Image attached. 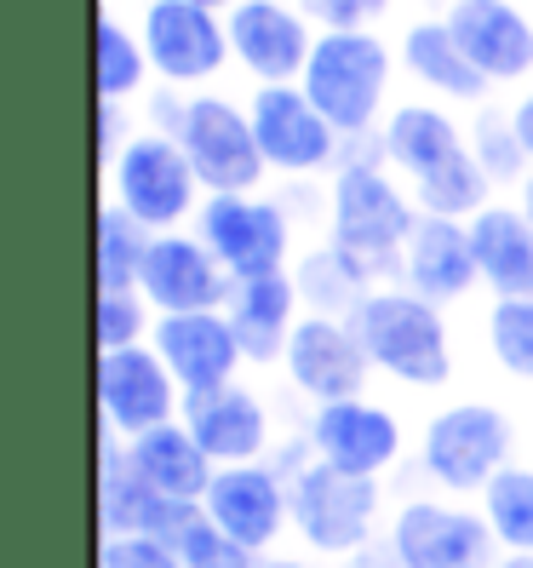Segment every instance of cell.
<instances>
[{"label": "cell", "mask_w": 533, "mask_h": 568, "mask_svg": "<svg viewBox=\"0 0 533 568\" xmlns=\"http://www.w3.org/2000/svg\"><path fill=\"white\" fill-rule=\"evenodd\" d=\"M345 322L356 327L373 374L408 385V390H442L453 379V339H448L442 305L419 298L413 287L385 282L361 298Z\"/></svg>", "instance_id": "6da1fadb"}, {"label": "cell", "mask_w": 533, "mask_h": 568, "mask_svg": "<svg viewBox=\"0 0 533 568\" xmlns=\"http://www.w3.org/2000/svg\"><path fill=\"white\" fill-rule=\"evenodd\" d=\"M327 224L350 258H361L385 287V276H402V247L419 224V202L390 179V166L379 161H339L327 190Z\"/></svg>", "instance_id": "7a4b0ae2"}, {"label": "cell", "mask_w": 533, "mask_h": 568, "mask_svg": "<svg viewBox=\"0 0 533 568\" xmlns=\"http://www.w3.org/2000/svg\"><path fill=\"white\" fill-rule=\"evenodd\" d=\"M390 75H396V52L379 29H321L298 87L310 92V104L345 139H361V132L385 126Z\"/></svg>", "instance_id": "3957f363"}, {"label": "cell", "mask_w": 533, "mask_h": 568, "mask_svg": "<svg viewBox=\"0 0 533 568\" xmlns=\"http://www.w3.org/2000/svg\"><path fill=\"white\" fill-rule=\"evenodd\" d=\"M516 454V425L493 403H448L419 437L424 477L448 494H482Z\"/></svg>", "instance_id": "277c9868"}, {"label": "cell", "mask_w": 533, "mask_h": 568, "mask_svg": "<svg viewBox=\"0 0 533 568\" xmlns=\"http://www.w3.org/2000/svg\"><path fill=\"white\" fill-rule=\"evenodd\" d=\"M166 139L184 144L207 195H253L264 184V173H270V161L258 150V132H253V115L236 98H218V92L184 98V110H178Z\"/></svg>", "instance_id": "5b68a950"}, {"label": "cell", "mask_w": 533, "mask_h": 568, "mask_svg": "<svg viewBox=\"0 0 533 568\" xmlns=\"http://www.w3.org/2000/svg\"><path fill=\"white\" fill-rule=\"evenodd\" d=\"M110 202L161 236V230H178L184 219L202 213V179H195L184 144L150 126L132 132L126 150L110 161Z\"/></svg>", "instance_id": "8992f818"}, {"label": "cell", "mask_w": 533, "mask_h": 568, "mask_svg": "<svg viewBox=\"0 0 533 568\" xmlns=\"http://www.w3.org/2000/svg\"><path fill=\"white\" fill-rule=\"evenodd\" d=\"M293 494V528L298 540L321 557H350L368 546V534L379 523V477H350L327 459H305L287 477Z\"/></svg>", "instance_id": "52a82bcc"}, {"label": "cell", "mask_w": 533, "mask_h": 568, "mask_svg": "<svg viewBox=\"0 0 533 568\" xmlns=\"http://www.w3.org/2000/svg\"><path fill=\"white\" fill-rule=\"evenodd\" d=\"M139 36L150 52V70L166 87H202L229 63V23L195 0H144Z\"/></svg>", "instance_id": "ba28073f"}, {"label": "cell", "mask_w": 533, "mask_h": 568, "mask_svg": "<svg viewBox=\"0 0 533 568\" xmlns=\"http://www.w3.org/2000/svg\"><path fill=\"white\" fill-rule=\"evenodd\" d=\"M195 236L213 247V258L236 282L287 271L293 253V224L264 195H207L202 213H195Z\"/></svg>", "instance_id": "9c48e42d"}, {"label": "cell", "mask_w": 533, "mask_h": 568, "mask_svg": "<svg viewBox=\"0 0 533 568\" xmlns=\"http://www.w3.org/2000/svg\"><path fill=\"white\" fill-rule=\"evenodd\" d=\"M247 115H253V132H258V150H264V161H270V173L305 179V173H327V166H339L345 132L310 104V92L298 81L258 87Z\"/></svg>", "instance_id": "30bf717a"}, {"label": "cell", "mask_w": 533, "mask_h": 568, "mask_svg": "<svg viewBox=\"0 0 533 568\" xmlns=\"http://www.w3.org/2000/svg\"><path fill=\"white\" fill-rule=\"evenodd\" d=\"M178 396L184 385L173 379L155 345L98 351V408H104V430H115V437L132 443L155 425H173L184 414Z\"/></svg>", "instance_id": "8fae6325"}, {"label": "cell", "mask_w": 533, "mask_h": 568, "mask_svg": "<svg viewBox=\"0 0 533 568\" xmlns=\"http://www.w3.org/2000/svg\"><path fill=\"white\" fill-rule=\"evenodd\" d=\"M229 23V58L258 81V87H287L305 75V63L316 52L310 12L293 0H236L224 12Z\"/></svg>", "instance_id": "7c38bea8"}, {"label": "cell", "mask_w": 533, "mask_h": 568, "mask_svg": "<svg viewBox=\"0 0 533 568\" xmlns=\"http://www.w3.org/2000/svg\"><path fill=\"white\" fill-rule=\"evenodd\" d=\"M499 551L482 511L442 506V499H408L390 517V562L396 568H488Z\"/></svg>", "instance_id": "4fadbf2b"}, {"label": "cell", "mask_w": 533, "mask_h": 568, "mask_svg": "<svg viewBox=\"0 0 533 568\" xmlns=\"http://www.w3.org/2000/svg\"><path fill=\"white\" fill-rule=\"evenodd\" d=\"M195 511L202 506H184V499H166L161 488H150L126 465V437L104 430V454H98V528L126 534V540L178 546V534L195 523Z\"/></svg>", "instance_id": "5bb4252c"}, {"label": "cell", "mask_w": 533, "mask_h": 568, "mask_svg": "<svg viewBox=\"0 0 533 568\" xmlns=\"http://www.w3.org/2000/svg\"><path fill=\"white\" fill-rule=\"evenodd\" d=\"M202 511L218 534H229L236 546L264 557L281 540V528H293V494H287V477L270 471V465H258V459L253 465H218Z\"/></svg>", "instance_id": "9a60e30c"}, {"label": "cell", "mask_w": 533, "mask_h": 568, "mask_svg": "<svg viewBox=\"0 0 533 568\" xmlns=\"http://www.w3.org/2000/svg\"><path fill=\"white\" fill-rule=\"evenodd\" d=\"M305 448L327 465H339L350 477H385L396 459H402V419L385 403L368 396H345V403H321L310 414Z\"/></svg>", "instance_id": "2e32d148"}, {"label": "cell", "mask_w": 533, "mask_h": 568, "mask_svg": "<svg viewBox=\"0 0 533 568\" xmlns=\"http://www.w3.org/2000/svg\"><path fill=\"white\" fill-rule=\"evenodd\" d=\"M287 379L298 396H310V403H345V396H361L368 390V374H373V362L368 351H361L356 339V327L345 316H305L293 327V339H287Z\"/></svg>", "instance_id": "e0dca14e"}, {"label": "cell", "mask_w": 533, "mask_h": 568, "mask_svg": "<svg viewBox=\"0 0 533 568\" xmlns=\"http://www.w3.org/2000/svg\"><path fill=\"white\" fill-rule=\"evenodd\" d=\"M229 282H236V276L213 258V247L202 236L161 230V236L150 242L139 293L155 305V316H184V311H224Z\"/></svg>", "instance_id": "ac0fdd59"}, {"label": "cell", "mask_w": 533, "mask_h": 568, "mask_svg": "<svg viewBox=\"0 0 533 568\" xmlns=\"http://www.w3.org/2000/svg\"><path fill=\"white\" fill-rule=\"evenodd\" d=\"M150 345L161 351V362L173 367V379L184 385V396L195 390H213V385H229L242 374V339L229 327L224 311H184V316H155V333Z\"/></svg>", "instance_id": "d6986e66"}, {"label": "cell", "mask_w": 533, "mask_h": 568, "mask_svg": "<svg viewBox=\"0 0 533 568\" xmlns=\"http://www.w3.org/2000/svg\"><path fill=\"white\" fill-rule=\"evenodd\" d=\"M442 18L493 87H516L533 75V18L522 0H453Z\"/></svg>", "instance_id": "ffe728a7"}, {"label": "cell", "mask_w": 533, "mask_h": 568, "mask_svg": "<svg viewBox=\"0 0 533 568\" xmlns=\"http://www.w3.org/2000/svg\"><path fill=\"white\" fill-rule=\"evenodd\" d=\"M178 419L189 425V437L213 454V465H253L270 448V408H264L258 390H247L242 379L184 396Z\"/></svg>", "instance_id": "44dd1931"}, {"label": "cell", "mask_w": 533, "mask_h": 568, "mask_svg": "<svg viewBox=\"0 0 533 568\" xmlns=\"http://www.w3.org/2000/svg\"><path fill=\"white\" fill-rule=\"evenodd\" d=\"M402 287H413L430 305H453V298L476 293L482 271H476V247H471V224L464 219H430L419 213L413 236L402 247Z\"/></svg>", "instance_id": "7402d4cb"}, {"label": "cell", "mask_w": 533, "mask_h": 568, "mask_svg": "<svg viewBox=\"0 0 533 568\" xmlns=\"http://www.w3.org/2000/svg\"><path fill=\"white\" fill-rule=\"evenodd\" d=\"M298 311H305V298H298L293 271L229 282V298H224V316H229V327H236L247 362H258V367H276V362L287 356L293 327L305 322Z\"/></svg>", "instance_id": "603a6c76"}, {"label": "cell", "mask_w": 533, "mask_h": 568, "mask_svg": "<svg viewBox=\"0 0 533 568\" xmlns=\"http://www.w3.org/2000/svg\"><path fill=\"white\" fill-rule=\"evenodd\" d=\"M126 465L139 471L150 488H161L166 499H184V506H202L213 477H218V465L213 454L189 437V425L173 419V425H155L144 430V437H132L126 443Z\"/></svg>", "instance_id": "cb8c5ba5"}, {"label": "cell", "mask_w": 533, "mask_h": 568, "mask_svg": "<svg viewBox=\"0 0 533 568\" xmlns=\"http://www.w3.org/2000/svg\"><path fill=\"white\" fill-rule=\"evenodd\" d=\"M476 271L493 298H533V219L511 202H493L471 219Z\"/></svg>", "instance_id": "d4e9b609"}, {"label": "cell", "mask_w": 533, "mask_h": 568, "mask_svg": "<svg viewBox=\"0 0 533 568\" xmlns=\"http://www.w3.org/2000/svg\"><path fill=\"white\" fill-rule=\"evenodd\" d=\"M402 70L419 87H430L437 98H453V104H482V98L493 92V81L471 63V52L459 47L448 18L408 23V36H402Z\"/></svg>", "instance_id": "484cf974"}, {"label": "cell", "mask_w": 533, "mask_h": 568, "mask_svg": "<svg viewBox=\"0 0 533 568\" xmlns=\"http://www.w3.org/2000/svg\"><path fill=\"white\" fill-rule=\"evenodd\" d=\"M464 144H471V132H464L448 110L437 104H396L379 126V150H385V166H396L408 184L424 179V173H437V166L448 155H459Z\"/></svg>", "instance_id": "4316f807"}, {"label": "cell", "mask_w": 533, "mask_h": 568, "mask_svg": "<svg viewBox=\"0 0 533 568\" xmlns=\"http://www.w3.org/2000/svg\"><path fill=\"white\" fill-rule=\"evenodd\" d=\"M293 282H298V298L310 305V316H350V311L361 305V298H368V293L379 287L368 264L350 258L339 242L310 247L305 258H298Z\"/></svg>", "instance_id": "83f0119b"}, {"label": "cell", "mask_w": 533, "mask_h": 568, "mask_svg": "<svg viewBox=\"0 0 533 568\" xmlns=\"http://www.w3.org/2000/svg\"><path fill=\"white\" fill-rule=\"evenodd\" d=\"M413 202L430 219H464L471 224L482 207H493V179H488V166L476 161V150L464 144L459 155H448L437 166V173L413 179Z\"/></svg>", "instance_id": "f1b7e54d"}, {"label": "cell", "mask_w": 533, "mask_h": 568, "mask_svg": "<svg viewBox=\"0 0 533 568\" xmlns=\"http://www.w3.org/2000/svg\"><path fill=\"white\" fill-rule=\"evenodd\" d=\"M150 52L144 36L126 29L115 12L98 18V104H126V98H144L150 87Z\"/></svg>", "instance_id": "f546056e"}, {"label": "cell", "mask_w": 533, "mask_h": 568, "mask_svg": "<svg viewBox=\"0 0 533 568\" xmlns=\"http://www.w3.org/2000/svg\"><path fill=\"white\" fill-rule=\"evenodd\" d=\"M150 242H155V230H144L126 207L104 202V213H98V293H132L139 287Z\"/></svg>", "instance_id": "4dcf8cb0"}, {"label": "cell", "mask_w": 533, "mask_h": 568, "mask_svg": "<svg viewBox=\"0 0 533 568\" xmlns=\"http://www.w3.org/2000/svg\"><path fill=\"white\" fill-rule=\"evenodd\" d=\"M482 517L493 528L499 551H533V471L527 465H505L482 488Z\"/></svg>", "instance_id": "1f68e13d"}, {"label": "cell", "mask_w": 533, "mask_h": 568, "mask_svg": "<svg viewBox=\"0 0 533 568\" xmlns=\"http://www.w3.org/2000/svg\"><path fill=\"white\" fill-rule=\"evenodd\" d=\"M482 339H488V356L499 374L533 385V298H493Z\"/></svg>", "instance_id": "d6a6232c"}, {"label": "cell", "mask_w": 533, "mask_h": 568, "mask_svg": "<svg viewBox=\"0 0 533 568\" xmlns=\"http://www.w3.org/2000/svg\"><path fill=\"white\" fill-rule=\"evenodd\" d=\"M471 150H476V161L488 166V179L493 184H522L527 173H533V161H527V150H522V139H516V121H511V110H476V121H471Z\"/></svg>", "instance_id": "836d02e7"}, {"label": "cell", "mask_w": 533, "mask_h": 568, "mask_svg": "<svg viewBox=\"0 0 533 568\" xmlns=\"http://www.w3.org/2000/svg\"><path fill=\"white\" fill-rule=\"evenodd\" d=\"M98 351H126V345H150L155 333V305L132 287V293H98Z\"/></svg>", "instance_id": "e575fe53"}, {"label": "cell", "mask_w": 533, "mask_h": 568, "mask_svg": "<svg viewBox=\"0 0 533 568\" xmlns=\"http://www.w3.org/2000/svg\"><path fill=\"white\" fill-rule=\"evenodd\" d=\"M173 551L184 557V568H258V557H253L247 546H236L229 534H218V528L207 523V511H195V523L178 534Z\"/></svg>", "instance_id": "d590c367"}, {"label": "cell", "mask_w": 533, "mask_h": 568, "mask_svg": "<svg viewBox=\"0 0 533 568\" xmlns=\"http://www.w3.org/2000/svg\"><path fill=\"white\" fill-rule=\"evenodd\" d=\"M98 568H184V557L166 540H126V534H104V546H98Z\"/></svg>", "instance_id": "8d00e7d4"}, {"label": "cell", "mask_w": 533, "mask_h": 568, "mask_svg": "<svg viewBox=\"0 0 533 568\" xmlns=\"http://www.w3.org/2000/svg\"><path fill=\"white\" fill-rule=\"evenodd\" d=\"M298 7L321 29H373L390 12V0H298Z\"/></svg>", "instance_id": "74e56055"}, {"label": "cell", "mask_w": 533, "mask_h": 568, "mask_svg": "<svg viewBox=\"0 0 533 568\" xmlns=\"http://www.w3.org/2000/svg\"><path fill=\"white\" fill-rule=\"evenodd\" d=\"M126 150V115L121 104H98V155H104V166Z\"/></svg>", "instance_id": "f35d334b"}, {"label": "cell", "mask_w": 533, "mask_h": 568, "mask_svg": "<svg viewBox=\"0 0 533 568\" xmlns=\"http://www.w3.org/2000/svg\"><path fill=\"white\" fill-rule=\"evenodd\" d=\"M511 121H516V139H522V150H527V161H533V87L511 104Z\"/></svg>", "instance_id": "ab89813d"}, {"label": "cell", "mask_w": 533, "mask_h": 568, "mask_svg": "<svg viewBox=\"0 0 533 568\" xmlns=\"http://www.w3.org/2000/svg\"><path fill=\"white\" fill-rule=\"evenodd\" d=\"M516 207H522V213H527V219H533V173H527V179H522V184H516Z\"/></svg>", "instance_id": "60d3db41"}, {"label": "cell", "mask_w": 533, "mask_h": 568, "mask_svg": "<svg viewBox=\"0 0 533 568\" xmlns=\"http://www.w3.org/2000/svg\"><path fill=\"white\" fill-rule=\"evenodd\" d=\"M493 568H533V551H505Z\"/></svg>", "instance_id": "b9f144b4"}, {"label": "cell", "mask_w": 533, "mask_h": 568, "mask_svg": "<svg viewBox=\"0 0 533 568\" xmlns=\"http://www.w3.org/2000/svg\"><path fill=\"white\" fill-rule=\"evenodd\" d=\"M258 568H316V562H298V557H258Z\"/></svg>", "instance_id": "7bdbcfd3"}, {"label": "cell", "mask_w": 533, "mask_h": 568, "mask_svg": "<svg viewBox=\"0 0 533 568\" xmlns=\"http://www.w3.org/2000/svg\"><path fill=\"white\" fill-rule=\"evenodd\" d=\"M195 7H213V12H229L236 0H195Z\"/></svg>", "instance_id": "ee69618b"}, {"label": "cell", "mask_w": 533, "mask_h": 568, "mask_svg": "<svg viewBox=\"0 0 533 568\" xmlns=\"http://www.w3.org/2000/svg\"><path fill=\"white\" fill-rule=\"evenodd\" d=\"M413 7H453V0H413Z\"/></svg>", "instance_id": "f6af8a7d"}]
</instances>
